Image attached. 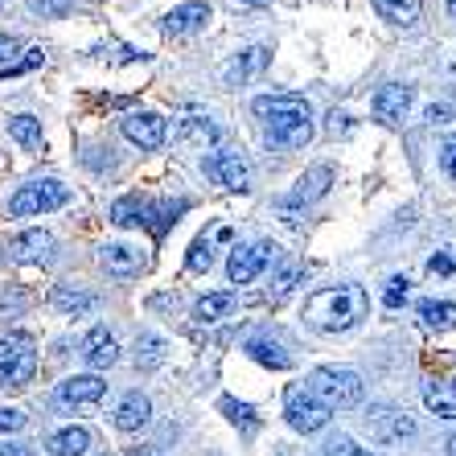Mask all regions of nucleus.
<instances>
[{
  "instance_id": "obj_1",
  "label": "nucleus",
  "mask_w": 456,
  "mask_h": 456,
  "mask_svg": "<svg viewBox=\"0 0 456 456\" xmlns=\"http://www.w3.org/2000/svg\"><path fill=\"white\" fill-rule=\"evenodd\" d=\"M251 111L264 119L267 140L276 149H305L313 140V107L300 95H259Z\"/></svg>"
},
{
  "instance_id": "obj_2",
  "label": "nucleus",
  "mask_w": 456,
  "mask_h": 456,
  "mask_svg": "<svg viewBox=\"0 0 456 456\" xmlns=\"http://www.w3.org/2000/svg\"><path fill=\"white\" fill-rule=\"evenodd\" d=\"M358 317H366V292L358 284H338L321 288L305 300V321L321 333H341L350 330Z\"/></svg>"
},
{
  "instance_id": "obj_3",
  "label": "nucleus",
  "mask_w": 456,
  "mask_h": 456,
  "mask_svg": "<svg viewBox=\"0 0 456 456\" xmlns=\"http://www.w3.org/2000/svg\"><path fill=\"white\" fill-rule=\"evenodd\" d=\"M305 391L321 407H330V411L362 403V379H358V370H346V366H321V370H313Z\"/></svg>"
},
{
  "instance_id": "obj_4",
  "label": "nucleus",
  "mask_w": 456,
  "mask_h": 456,
  "mask_svg": "<svg viewBox=\"0 0 456 456\" xmlns=\"http://www.w3.org/2000/svg\"><path fill=\"white\" fill-rule=\"evenodd\" d=\"M33 370H37V350H33V341L25 333H12V338L0 341V387L4 391L25 387L33 379Z\"/></svg>"
},
{
  "instance_id": "obj_5",
  "label": "nucleus",
  "mask_w": 456,
  "mask_h": 456,
  "mask_svg": "<svg viewBox=\"0 0 456 456\" xmlns=\"http://www.w3.org/2000/svg\"><path fill=\"white\" fill-rule=\"evenodd\" d=\"M70 202V190H66L62 181H29L21 190L9 198V214L12 218H29V214H45V210H58V206Z\"/></svg>"
},
{
  "instance_id": "obj_6",
  "label": "nucleus",
  "mask_w": 456,
  "mask_h": 456,
  "mask_svg": "<svg viewBox=\"0 0 456 456\" xmlns=\"http://www.w3.org/2000/svg\"><path fill=\"white\" fill-rule=\"evenodd\" d=\"M280 247L272 239H259V243H247V247H234L231 251V264H226V276L231 284H251L259 272H264L272 259H276Z\"/></svg>"
},
{
  "instance_id": "obj_7",
  "label": "nucleus",
  "mask_w": 456,
  "mask_h": 456,
  "mask_svg": "<svg viewBox=\"0 0 456 456\" xmlns=\"http://www.w3.org/2000/svg\"><path fill=\"white\" fill-rule=\"evenodd\" d=\"M107 395V382L99 374H75L58 387V407H75V411H95Z\"/></svg>"
},
{
  "instance_id": "obj_8",
  "label": "nucleus",
  "mask_w": 456,
  "mask_h": 456,
  "mask_svg": "<svg viewBox=\"0 0 456 456\" xmlns=\"http://www.w3.org/2000/svg\"><path fill=\"white\" fill-rule=\"evenodd\" d=\"M330 415H333L330 407H321L308 391H292V395L284 399V419L297 428V432H305V436L321 432V428L330 424Z\"/></svg>"
},
{
  "instance_id": "obj_9",
  "label": "nucleus",
  "mask_w": 456,
  "mask_h": 456,
  "mask_svg": "<svg viewBox=\"0 0 456 456\" xmlns=\"http://www.w3.org/2000/svg\"><path fill=\"white\" fill-rule=\"evenodd\" d=\"M206 173H210L223 190H234V193L251 190V173H247V165L239 160V152H214V157H206Z\"/></svg>"
},
{
  "instance_id": "obj_10",
  "label": "nucleus",
  "mask_w": 456,
  "mask_h": 456,
  "mask_svg": "<svg viewBox=\"0 0 456 456\" xmlns=\"http://www.w3.org/2000/svg\"><path fill=\"white\" fill-rule=\"evenodd\" d=\"M415 103V91L403 83H387L379 86V95H374V116L382 119V124H403L407 111H411Z\"/></svg>"
},
{
  "instance_id": "obj_11",
  "label": "nucleus",
  "mask_w": 456,
  "mask_h": 456,
  "mask_svg": "<svg viewBox=\"0 0 456 456\" xmlns=\"http://www.w3.org/2000/svg\"><path fill=\"white\" fill-rule=\"evenodd\" d=\"M124 136L132 140V144H140V149H160L165 144V119L157 116V111H127L124 116Z\"/></svg>"
},
{
  "instance_id": "obj_12",
  "label": "nucleus",
  "mask_w": 456,
  "mask_h": 456,
  "mask_svg": "<svg viewBox=\"0 0 456 456\" xmlns=\"http://www.w3.org/2000/svg\"><path fill=\"white\" fill-rule=\"evenodd\" d=\"M374 440L391 444V440H403V436H415V419H407V411H395V407H370L366 415Z\"/></svg>"
},
{
  "instance_id": "obj_13",
  "label": "nucleus",
  "mask_w": 456,
  "mask_h": 456,
  "mask_svg": "<svg viewBox=\"0 0 456 456\" xmlns=\"http://www.w3.org/2000/svg\"><path fill=\"white\" fill-rule=\"evenodd\" d=\"M99 264L107 267V276H119V280H132L144 272V255L136 251V247H127V243H107L103 251H99Z\"/></svg>"
},
{
  "instance_id": "obj_14",
  "label": "nucleus",
  "mask_w": 456,
  "mask_h": 456,
  "mask_svg": "<svg viewBox=\"0 0 456 456\" xmlns=\"http://www.w3.org/2000/svg\"><path fill=\"white\" fill-rule=\"evenodd\" d=\"M83 362L91 366V370H107V366H116L119 362V346L103 325H95V330L83 338Z\"/></svg>"
},
{
  "instance_id": "obj_15",
  "label": "nucleus",
  "mask_w": 456,
  "mask_h": 456,
  "mask_svg": "<svg viewBox=\"0 0 456 456\" xmlns=\"http://www.w3.org/2000/svg\"><path fill=\"white\" fill-rule=\"evenodd\" d=\"M210 21V0H185V4H177V9L165 17V33H193L202 29V25Z\"/></svg>"
},
{
  "instance_id": "obj_16",
  "label": "nucleus",
  "mask_w": 456,
  "mask_h": 456,
  "mask_svg": "<svg viewBox=\"0 0 456 456\" xmlns=\"http://www.w3.org/2000/svg\"><path fill=\"white\" fill-rule=\"evenodd\" d=\"M152 419V403H149V395H140V391H127L124 399H119L116 407V428L119 432H140V428Z\"/></svg>"
},
{
  "instance_id": "obj_17",
  "label": "nucleus",
  "mask_w": 456,
  "mask_h": 456,
  "mask_svg": "<svg viewBox=\"0 0 456 456\" xmlns=\"http://www.w3.org/2000/svg\"><path fill=\"white\" fill-rule=\"evenodd\" d=\"M50 251H53V239L45 231H25V234H17L9 247V255L17 264H45Z\"/></svg>"
},
{
  "instance_id": "obj_18",
  "label": "nucleus",
  "mask_w": 456,
  "mask_h": 456,
  "mask_svg": "<svg viewBox=\"0 0 456 456\" xmlns=\"http://www.w3.org/2000/svg\"><path fill=\"white\" fill-rule=\"evenodd\" d=\"M267 62H272V50H267V45H251V50H243L231 66H226L223 78L226 83H247V78H255Z\"/></svg>"
},
{
  "instance_id": "obj_19",
  "label": "nucleus",
  "mask_w": 456,
  "mask_h": 456,
  "mask_svg": "<svg viewBox=\"0 0 456 456\" xmlns=\"http://www.w3.org/2000/svg\"><path fill=\"white\" fill-rule=\"evenodd\" d=\"M424 403L436 419H456V379L452 382H428Z\"/></svg>"
},
{
  "instance_id": "obj_20",
  "label": "nucleus",
  "mask_w": 456,
  "mask_h": 456,
  "mask_svg": "<svg viewBox=\"0 0 456 456\" xmlns=\"http://www.w3.org/2000/svg\"><path fill=\"white\" fill-rule=\"evenodd\" d=\"M45 448H50V456H86L91 432H86V428H62V432H53L50 440H45Z\"/></svg>"
},
{
  "instance_id": "obj_21",
  "label": "nucleus",
  "mask_w": 456,
  "mask_h": 456,
  "mask_svg": "<svg viewBox=\"0 0 456 456\" xmlns=\"http://www.w3.org/2000/svg\"><path fill=\"white\" fill-rule=\"evenodd\" d=\"M231 308H234V292H206V297L193 305V321H198V325H214V321L231 317Z\"/></svg>"
},
{
  "instance_id": "obj_22",
  "label": "nucleus",
  "mask_w": 456,
  "mask_h": 456,
  "mask_svg": "<svg viewBox=\"0 0 456 456\" xmlns=\"http://www.w3.org/2000/svg\"><path fill=\"white\" fill-rule=\"evenodd\" d=\"M181 140L193 149H210V144H218V124H210L206 116H185L181 119Z\"/></svg>"
},
{
  "instance_id": "obj_23",
  "label": "nucleus",
  "mask_w": 456,
  "mask_h": 456,
  "mask_svg": "<svg viewBox=\"0 0 456 456\" xmlns=\"http://www.w3.org/2000/svg\"><path fill=\"white\" fill-rule=\"evenodd\" d=\"M415 313H419V321H424L428 330H448V325H456V300H419Z\"/></svg>"
},
{
  "instance_id": "obj_24",
  "label": "nucleus",
  "mask_w": 456,
  "mask_h": 456,
  "mask_svg": "<svg viewBox=\"0 0 456 456\" xmlns=\"http://www.w3.org/2000/svg\"><path fill=\"white\" fill-rule=\"evenodd\" d=\"M374 9L391 25H403V29H411L419 21V0H374Z\"/></svg>"
},
{
  "instance_id": "obj_25",
  "label": "nucleus",
  "mask_w": 456,
  "mask_h": 456,
  "mask_svg": "<svg viewBox=\"0 0 456 456\" xmlns=\"http://www.w3.org/2000/svg\"><path fill=\"white\" fill-rule=\"evenodd\" d=\"M330 165H317L313 173H305V177L297 181V190H292V202H313V198H321V193L330 190Z\"/></svg>"
},
{
  "instance_id": "obj_26",
  "label": "nucleus",
  "mask_w": 456,
  "mask_h": 456,
  "mask_svg": "<svg viewBox=\"0 0 456 456\" xmlns=\"http://www.w3.org/2000/svg\"><path fill=\"white\" fill-rule=\"evenodd\" d=\"M144 214H149V202H144L140 193H127V198H119V202L111 206V223L116 226H140L144 223Z\"/></svg>"
},
{
  "instance_id": "obj_27",
  "label": "nucleus",
  "mask_w": 456,
  "mask_h": 456,
  "mask_svg": "<svg viewBox=\"0 0 456 456\" xmlns=\"http://www.w3.org/2000/svg\"><path fill=\"white\" fill-rule=\"evenodd\" d=\"M9 136L21 144V149H42V119L33 116H12L9 119Z\"/></svg>"
},
{
  "instance_id": "obj_28",
  "label": "nucleus",
  "mask_w": 456,
  "mask_h": 456,
  "mask_svg": "<svg viewBox=\"0 0 456 456\" xmlns=\"http://www.w3.org/2000/svg\"><path fill=\"white\" fill-rule=\"evenodd\" d=\"M185 206H190V202H160V206H149V214H144V226H149V231L160 239V234H165L173 223H177V214L185 210Z\"/></svg>"
},
{
  "instance_id": "obj_29",
  "label": "nucleus",
  "mask_w": 456,
  "mask_h": 456,
  "mask_svg": "<svg viewBox=\"0 0 456 456\" xmlns=\"http://www.w3.org/2000/svg\"><path fill=\"white\" fill-rule=\"evenodd\" d=\"M99 305L95 292H70V288H53V308H62V313H91Z\"/></svg>"
},
{
  "instance_id": "obj_30",
  "label": "nucleus",
  "mask_w": 456,
  "mask_h": 456,
  "mask_svg": "<svg viewBox=\"0 0 456 456\" xmlns=\"http://www.w3.org/2000/svg\"><path fill=\"white\" fill-rule=\"evenodd\" d=\"M247 354H251L255 362H264V366H276V370H284L288 366V354L280 350L276 341H267V338H251L247 341Z\"/></svg>"
},
{
  "instance_id": "obj_31",
  "label": "nucleus",
  "mask_w": 456,
  "mask_h": 456,
  "mask_svg": "<svg viewBox=\"0 0 456 456\" xmlns=\"http://www.w3.org/2000/svg\"><path fill=\"white\" fill-rule=\"evenodd\" d=\"M160 362H165V341H160L157 333H140L136 338V366L152 370V366H160Z\"/></svg>"
},
{
  "instance_id": "obj_32",
  "label": "nucleus",
  "mask_w": 456,
  "mask_h": 456,
  "mask_svg": "<svg viewBox=\"0 0 456 456\" xmlns=\"http://www.w3.org/2000/svg\"><path fill=\"white\" fill-rule=\"evenodd\" d=\"M45 62L42 50H25L21 58H12L9 66H0V78H17V75H29V70H37V66Z\"/></svg>"
},
{
  "instance_id": "obj_33",
  "label": "nucleus",
  "mask_w": 456,
  "mask_h": 456,
  "mask_svg": "<svg viewBox=\"0 0 456 456\" xmlns=\"http://www.w3.org/2000/svg\"><path fill=\"white\" fill-rule=\"evenodd\" d=\"M407 292H411V280H407V276H391V280H387V288H382V305L399 308L407 300Z\"/></svg>"
},
{
  "instance_id": "obj_34",
  "label": "nucleus",
  "mask_w": 456,
  "mask_h": 456,
  "mask_svg": "<svg viewBox=\"0 0 456 456\" xmlns=\"http://www.w3.org/2000/svg\"><path fill=\"white\" fill-rule=\"evenodd\" d=\"M223 411L231 415L234 424H243V432H255L259 428V419H255V411L247 403H234V399H223Z\"/></svg>"
},
{
  "instance_id": "obj_35",
  "label": "nucleus",
  "mask_w": 456,
  "mask_h": 456,
  "mask_svg": "<svg viewBox=\"0 0 456 456\" xmlns=\"http://www.w3.org/2000/svg\"><path fill=\"white\" fill-rule=\"evenodd\" d=\"M210 264H214V247H210V239H198V243L190 247V272H206Z\"/></svg>"
},
{
  "instance_id": "obj_36",
  "label": "nucleus",
  "mask_w": 456,
  "mask_h": 456,
  "mask_svg": "<svg viewBox=\"0 0 456 456\" xmlns=\"http://www.w3.org/2000/svg\"><path fill=\"white\" fill-rule=\"evenodd\" d=\"M321 456H370V452L354 444L350 436H333V440L325 444V452H321Z\"/></svg>"
},
{
  "instance_id": "obj_37",
  "label": "nucleus",
  "mask_w": 456,
  "mask_h": 456,
  "mask_svg": "<svg viewBox=\"0 0 456 456\" xmlns=\"http://www.w3.org/2000/svg\"><path fill=\"white\" fill-rule=\"evenodd\" d=\"M25 428V411L17 407H0V432H21Z\"/></svg>"
},
{
  "instance_id": "obj_38",
  "label": "nucleus",
  "mask_w": 456,
  "mask_h": 456,
  "mask_svg": "<svg viewBox=\"0 0 456 456\" xmlns=\"http://www.w3.org/2000/svg\"><path fill=\"white\" fill-rule=\"evenodd\" d=\"M452 267H456L452 255H432V259H428V272H432V276H448Z\"/></svg>"
},
{
  "instance_id": "obj_39",
  "label": "nucleus",
  "mask_w": 456,
  "mask_h": 456,
  "mask_svg": "<svg viewBox=\"0 0 456 456\" xmlns=\"http://www.w3.org/2000/svg\"><path fill=\"white\" fill-rule=\"evenodd\" d=\"M440 165H444V173L456 181V136L444 144V152H440Z\"/></svg>"
},
{
  "instance_id": "obj_40",
  "label": "nucleus",
  "mask_w": 456,
  "mask_h": 456,
  "mask_svg": "<svg viewBox=\"0 0 456 456\" xmlns=\"http://www.w3.org/2000/svg\"><path fill=\"white\" fill-rule=\"evenodd\" d=\"M37 12H66L70 9V0H29Z\"/></svg>"
},
{
  "instance_id": "obj_41",
  "label": "nucleus",
  "mask_w": 456,
  "mask_h": 456,
  "mask_svg": "<svg viewBox=\"0 0 456 456\" xmlns=\"http://www.w3.org/2000/svg\"><path fill=\"white\" fill-rule=\"evenodd\" d=\"M12 53H17V42H12V37H0V66H9Z\"/></svg>"
},
{
  "instance_id": "obj_42",
  "label": "nucleus",
  "mask_w": 456,
  "mask_h": 456,
  "mask_svg": "<svg viewBox=\"0 0 456 456\" xmlns=\"http://www.w3.org/2000/svg\"><path fill=\"white\" fill-rule=\"evenodd\" d=\"M428 119H432V124H448V119H452V107H428Z\"/></svg>"
},
{
  "instance_id": "obj_43",
  "label": "nucleus",
  "mask_w": 456,
  "mask_h": 456,
  "mask_svg": "<svg viewBox=\"0 0 456 456\" xmlns=\"http://www.w3.org/2000/svg\"><path fill=\"white\" fill-rule=\"evenodd\" d=\"M0 456H33L25 444H0Z\"/></svg>"
},
{
  "instance_id": "obj_44",
  "label": "nucleus",
  "mask_w": 456,
  "mask_h": 456,
  "mask_svg": "<svg viewBox=\"0 0 456 456\" xmlns=\"http://www.w3.org/2000/svg\"><path fill=\"white\" fill-rule=\"evenodd\" d=\"M448 452H452V456H456V432H452V440H448Z\"/></svg>"
},
{
  "instance_id": "obj_45",
  "label": "nucleus",
  "mask_w": 456,
  "mask_h": 456,
  "mask_svg": "<svg viewBox=\"0 0 456 456\" xmlns=\"http://www.w3.org/2000/svg\"><path fill=\"white\" fill-rule=\"evenodd\" d=\"M448 17H456V0H448Z\"/></svg>"
},
{
  "instance_id": "obj_46",
  "label": "nucleus",
  "mask_w": 456,
  "mask_h": 456,
  "mask_svg": "<svg viewBox=\"0 0 456 456\" xmlns=\"http://www.w3.org/2000/svg\"><path fill=\"white\" fill-rule=\"evenodd\" d=\"M243 4H264V0H243Z\"/></svg>"
},
{
  "instance_id": "obj_47",
  "label": "nucleus",
  "mask_w": 456,
  "mask_h": 456,
  "mask_svg": "<svg viewBox=\"0 0 456 456\" xmlns=\"http://www.w3.org/2000/svg\"><path fill=\"white\" fill-rule=\"evenodd\" d=\"M99 456H107V452H99Z\"/></svg>"
},
{
  "instance_id": "obj_48",
  "label": "nucleus",
  "mask_w": 456,
  "mask_h": 456,
  "mask_svg": "<svg viewBox=\"0 0 456 456\" xmlns=\"http://www.w3.org/2000/svg\"><path fill=\"white\" fill-rule=\"evenodd\" d=\"M0 4H4V0H0Z\"/></svg>"
}]
</instances>
